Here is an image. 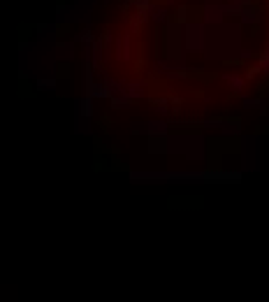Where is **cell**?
I'll return each instance as SVG.
<instances>
[{
    "label": "cell",
    "mask_w": 269,
    "mask_h": 302,
    "mask_svg": "<svg viewBox=\"0 0 269 302\" xmlns=\"http://www.w3.org/2000/svg\"><path fill=\"white\" fill-rule=\"evenodd\" d=\"M223 79H225V84L230 86V91H234V93H239V91L244 89V84H246L244 77H237V75H225Z\"/></svg>",
    "instance_id": "1"
},
{
    "label": "cell",
    "mask_w": 269,
    "mask_h": 302,
    "mask_svg": "<svg viewBox=\"0 0 269 302\" xmlns=\"http://www.w3.org/2000/svg\"><path fill=\"white\" fill-rule=\"evenodd\" d=\"M77 114L79 116H91L93 114V100L88 96H84L79 102H77Z\"/></svg>",
    "instance_id": "2"
},
{
    "label": "cell",
    "mask_w": 269,
    "mask_h": 302,
    "mask_svg": "<svg viewBox=\"0 0 269 302\" xmlns=\"http://www.w3.org/2000/svg\"><path fill=\"white\" fill-rule=\"evenodd\" d=\"M149 14H151V19L153 21H167V10H165V7H158V5H151L149 7Z\"/></svg>",
    "instance_id": "3"
},
{
    "label": "cell",
    "mask_w": 269,
    "mask_h": 302,
    "mask_svg": "<svg viewBox=\"0 0 269 302\" xmlns=\"http://www.w3.org/2000/svg\"><path fill=\"white\" fill-rule=\"evenodd\" d=\"M246 107H251V110H258V112H267V100L264 98H255V100H244Z\"/></svg>",
    "instance_id": "4"
},
{
    "label": "cell",
    "mask_w": 269,
    "mask_h": 302,
    "mask_svg": "<svg viewBox=\"0 0 269 302\" xmlns=\"http://www.w3.org/2000/svg\"><path fill=\"white\" fill-rule=\"evenodd\" d=\"M37 89H42V91L56 89V79H40V81H37Z\"/></svg>",
    "instance_id": "5"
},
{
    "label": "cell",
    "mask_w": 269,
    "mask_h": 302,
    "mask_svg": "<svg viewBox=\"0 0 269 302\" xmlns=\"http://www.w3.org/2000/svg\"><path fill=\"white\" fill-rule=\"evenodd\" d=\"M167 105H170V102H167V100L163 98V100H155V102H153V110H158V112H167V110H170Z\"/></svg>",
    "instance_id": "6"
},
{
    "label": "cell",
    "mask_w": 269,
    "mask_h": 302,
    "mask_svg": "<svg viewBox=\"0 0 269 302\" xmlns=\"http://www.w3.org/2000/svg\"><path fill=\"white\" fill-rule=\"evenodd\" d=\"M79 42H91V30H81Z\"/></svg>",
    "instance_id": "7"
},
{
    "label": "cell",
    "mask_w": 269,
    "mask_h": 302,
    "mask_svg": "<svg viewBox=\"0 0 269 302\" xmlns=\"http://www.w3.org/2000/svg\"><path fill=\"white\" fill-rule=\"evenodd\" d=\"M170 3H174V0H170Z\"/></svg>",
    "instance_id": "8"
}]
</instances>
